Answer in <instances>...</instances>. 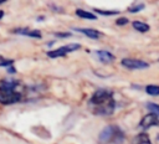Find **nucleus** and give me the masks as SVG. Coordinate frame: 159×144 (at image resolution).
Here are the masks:
<instances>
[{"label":"nucleus","instance_id":"nucleus-1","mask_svg":"<svg viewBox=\"0 0 159 144\" xmlns=\"http://www.w3.org/2000/svg\"><path fill=\"white\" fill-rule=\"evenodd\" d=\"M88 106L93 114L97 115H111L116 109V101L113 97V92L108 89H98L96 91L88 101Z\"/></svg>","mask_w":159,"mask_h":144},{"label":"nucleus","instance_id":"nucleus-2","mask_svg":"<svg viewBox=\"0 0 159 144\" xmlns=\"http://www.w3.org/2000/svg\"><path fill=\"white\" fill-rule=\"evenodd\" d=\"M124 139V133L118 125H107L102 129L98 135V142L101 144H116Z\"/></svg>","mask_w":159,"mask_h":144},{"label":"nucleus","instance_id":"nucleus-3","mask_svg":"<svg viewBox=\"0 0 159 144\" xmlns=\"http://www.w3.org/2000/svg\"><path fill=\"white\" fill-rule=\"evenodd\" d=\"M22 94L15 89H0V103L2 104H14L20 102Z\"/></svg>","mask_w":159,"mask_h":144},{"label":"nucleus","instance_id":"nucleus-4","mask_svg":"<svg viewBox=\"0 0 159 144\" xmlns=\"http://www.w3.org/2000/svg\"><path fill=\"white\" fill-rule=\"evenodd\" d=\"M81 48V45L80 43H68V45H65V46H61L56 50H52V51H48L47 52V56L51 57V58H57V57H62V56H66L67 53L72 52V51H76Z\"/></svg>","mask_w":159,"mask_h":144},{"label":"nucleus","instance_id":"nucleus-5","mask_svg":"<svg viewBox=\"0 0 159 144\" xmlns=\"http://www.w3.org/2000/svg\"><path fill=\"white\" fill-rule=\"evenodd\" d=\"M120 65L128 70H144L149 67V63L142 60L137 58H123L120 61Z\"/></svg>","mask_w":159,"mask_h":144},{"label":"nucleus","instance_id":"nucleus-6","mask_svg":"<svg viewBox=\"0 0 159 144\" xmlns=\"http://www.w3.org/2000/svg\"><path fill=\"white\" fill-rule=\"evenodd\" d=\"M154 125H159V118L157 115H154L153 113H148L147 115L143 117V119L139 122V127L142 129H149Z\"/></svg>","mask_w":159,"mask_h":144},{"label":"nucleus","instance_id":"nucleus-7","mask_svg":"<svg viewBox=\"0 0 159 144\" xmlns=\"http://www.w3.org/2000/svg\"><path fill=\"white\" fill-rule=\"evenodd\" d=\"M94 55L104 65H108V63H111V62L114 61L113 53H111L109 51H106V50H97V51H94Z\"/></svg>","mask_w":159,"mask_h":144},{"label":"nucleus","instance_id":"nucleus-8","mask_svg":"<svg viewBox=\"0 0 159 144\" xmlns=\"http://www.w3.org/2000/svg\"><path fill=\"white\" fill-rule=\"evenodd\" d=\"M14 34L17 35H24V36H30V37H36V38H41V32L39 30H29L27 27H19L14 30Z\"/></svg>","mask_w":159,"mask_h":144},{"label":"nucleus","instance_id":"nucleus-9","mask_svg":"<svg viewBox=\"0 0 159 144\" xmlns=\"http://www.w3.org/2000/svg\"><path fill=\"white\" fill-rule=\"evenodd\" d=\"M75 31H78L81 34H84L87 37L91 38H98L101 36V32L94 30V29H80V27H75Z\"/></svg>","mask_w":159,"mask_h":144},{"label":"nucleus","instance_id":"nucleus-10","mask_svg":"<svg viewBox=\"0 0 159 144\" xmlns=\"http://www.w3.org/2000/svg\"><path fill=\"white\" fill-rule=\"evenodd\" d=\"M20 83L14 79H2L0 81V89H15Z\"/></svg>","mask_w":159,"mask_h":144},{"label":"nucleus","instance_id":"nucleus-11","mask_svg":"<svg viewBox=\"0 0 159 144\" xmlns=\"http://www.w3.org/2000/svg\"><path fill=\"white\" fill-rule=\"evenodd\" d=\"M132 143L133 144H152L150 143V139H149V135L147 133H144V132L143 133H139L138 135H135Z\"/></svg>","mask_w":159,"mask_h":144},{"label":"nucleus","instance_id":"nucleus-12","mask_svg":"<svg viewBox=\"0 0 159 144\" xmlns=\"http://www.w3.org/2000/svg\"><path fill=\"white\" fill-rule=\"evenodd\" d=\"M133 27H134V30H137V31H139V32H147L148 30H149V25L148 24H145V22H143V21H133Z\"/></svg>","mask_w":159,"mask_h":144},{"label":"nucleus","instance_id":"nucleus-13","mask_svg":"<svg viewBox=\"0 0 159 144\" xmlns=\"http://www.w3.org/2000/svg\"><path fill=\"white\" fill-rule=\"evenodd\" d=\"M76 14L77 16L80 17H83V19H88V20H96V15L89 12V11H86V10H82V9H77L76 10Z\"/></svg>","mask_w":159,"mask_h":144},{"label":"nucleus","instance_id":"nucleus-14","mask_svg":"<svg viewBox=\"0 0 159 144\" xmlns=\"http://www.w3.org/2000/svg\"><path fill=\"white\" fill-rule=\"evenodd\" d=\"M145 92L150 96H159V86L149 84V86L145 87Z\"/></svg>","mask_w":159,"mask_h":144},{"label":"nucleus","instance_id":"nucleus-15","mask_svg":"<svg viewBox=\"0 0 159 144\" xmlns=\"http://www.w3.org/2000/svg\"><path fill=\"white\" fill-rule=\"evenodd\" d=\"M145 107L150 110V113H153L154 115L159 117V104L153 103V102H149V103H147V106H145Z\"/></svg>","mask_w":159,"mask_h":144},{"label":"nucleus","instance_id":"nucleus-16","mask_svg":"<svg viewBox=\"0 0 159 144\" xmlns=\"http://www.w3.org/2000/svg\"><path fill=\"white\" fill-rule=\"evenodd\" d=\"M12 65H14V60L4 58L2 56H0V67H11Z\"/></svg>","mask_w":159,"mask_h":144},{"label":"nucleus","instance_id":"nucleus-17","mask_svg":"<svg viewBox=\"0 0 159 144\" xmlns=\"http://www.w3.org/2000/svg\"><path fill=\"white\" fill-rule=\"evenodd\" d=\"M142 9H144V4H143V2H139V4L134 2L133 6H130L128 10H129V12H138V11H140Z\"/></svg>","mask_w":159,"mask_h":144},{"label":"nucleus","instance_id":"nucleus-18","mask_svg":"<svg viewBox=\"0 0 159 144\" xmlns=\"http://www.w3.org/2000/svg\"><path fill=\"white\" fill-rule=\"evenodd\" d=\"M94 12H98V14H102V15H106V16H108V15H117L118 14V11H114V10L107 11V10H102V9H94Z\"/></svg>","mask_w":159,"mask_h":144},{"label":"nucleus","instance_id":"nucleus-19","mask_svg":"<svg viewBox=\"0 0 159 144\" xmlns=\"http://www.w3.org/2000/svg\"><path fill=\"white\" fill-rule=\"evenodd\" d=\"M128 22H129V21H128L127 17H119V19L116 21V24H117L118 26H119V25H120V26H122V25H125V24H128Z\"/></svg>","mask_w":159,"mask_h":144},{"label":"nucleus","instance_id":"nucleus-20","mask_svg":"<svg viewBox=\"0 0 159 144\" xmlns=\"http://www.w3.org/2000/svg\"><path fill=\"white\" fill-rule=\"evenodd\" d=\"M55 36H57V37H70V36H72V34L71 32H55Z\"/></svg>","mask_w":159,"mask_h":144},{"label":"nucleus","instance_id":"nucleus-21","mask_svg":"<svg viewBox=\"0 0 159 144\" xmlns=\"http://www.w3.org/2000/svg\"><path fill=\"white\" fill-rule=\"evenodd\" d=\"M7 72H9V73H15V72H16V70L11 66V67H9V68H7Z\"/></svg>","mask_w":159,"mask_h":144},{"label":"nucleus","instance_id":"nucleus-22","mask_svg":"<svg viewBox=\"0 0 159 144\" xmlns=\"http://www.w3.org/2000/svg\"><path fill=\"white\" fill-rule=\"evenodd\" d=\"M2 16H4V11L0 10V19H2Z\"/></svg>","mask_w":159,"mask_h":144},{"label":"nucleus","instance_id":"nucleus-23","mask_svg":"<svg viewBox=\"0 0 159 144\" xmlns=\"http://www.w3.org/2000/svg\"><path fill=\"white\" fill-rule=\"evenodd\" d=\"M5 1H6V0H0V4H4Z\"/></svg>","mask_w":159,"mask_h":144},{"label":"nucleus","instance_id":"nucleus-24","mask_svg":"<svg viewBox=\"0 0 159 144\" xmlns=\"http://www.w3.org/2000/svg\"><path fill=\"white\" fill-rule=\"evenodd\" d=\"M157 139H158V140H159V135H158V137H157Z\"/></svg>","mask_w":159,"mask_h":144}]
</instances>
